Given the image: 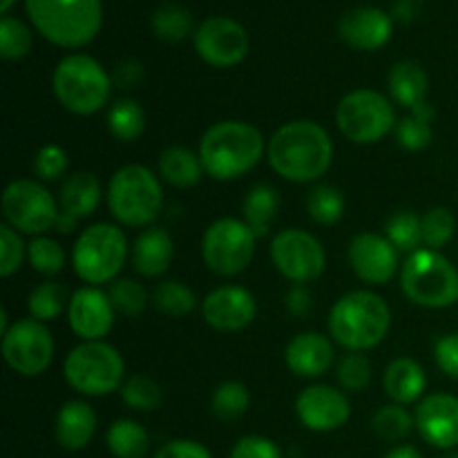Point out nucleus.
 I'll use <instances>...</instances> for the list:
<instances>
[{
    "label": "nucleus",
    "instance_id": "4468645a",
    "mask_svg": "<svg viewBox=\"0 0 458 458\" xmlns=\"http://www.w3.org/2000/svg\"><path fill=\"white\" fill-rule=\"evenodd\" d=\"M271 259L277 271L293 284H307L325 273V246L302 228L280 231L271 242Z\"/></svg>",
    "mask_w": 458,
    "mask_h": 458
},
{
    "label": "nucleus",
    "instance_id": "0eeeda50",
    "mask_svg": "<svg viewBox=\"0 0 458 458\" xmlns=\"http://www.w3.org/2000/svg\"><path fill=\"white\" fill-rule=\"evenodd\" d=\"M403 293L423 309H447L458 302V271L438 250L419 249L401 273Z\"/></svg>",
    "mask_w": 458,
    "mask_h": 458
},
{
    "label": "nucleus",
    "instance_id": "b1692460",
    "mask_svg": "<svg viewBox=\"0 0 458 458\" xmlns=\"http://www.w3.org/2000/svg\"><path fill=\"white\" fill-rule=\"evenodd\" d=\"M174 258V242L164 228H148L139 233L132 246V267L143 277H159L170 268Z\"/></svg>",
    "mask_w": 458,
    "mask_h": 458
},
{
    "label": "nucleus",
    "instance_id": "cd10ccee",
    "mask_svg": "<svg viewBox=\"0 0 458 458\" xmlns=\"http://www.w3.org/2000/svg\"><path fill=\"white\" fill-rule=\"evenodd\" d=\"M159 177L174 188H192L201 182L204 165L199 155L183 146L165 148L159 155Z\"/></svg>",
    "mask_w": 458,
    "mask_h": 458
},
{
    "label": "nucleus",
    "instance_id": "c756f323",
    "mask_svg": "<svg viewBox=\"0 0 458 458\" xmlns=\"http://www.w3.org/2000/svg\"><path fill=\"white\" fill-rule=\"evenodd\" d=\"M106 443L114 458H143L150 450V437L146 428L130 419L114 420L107 429Z\"/></svg>",
    "mask_w": 458,
    "mask_h": 458
},
{
    "label": "nucleus",
    "instance_id": "6ab92c4d",
    "mask_svg": "<svg viewBox=\"0 0 458 458\" xmlns=\"http://www.w3.org/2000/svg\"><path fill=\"white\" fill-rule=\"evenodd\" d=\"M255 313H258V302L244 286H219L210 291L201 302V316L206 325L226 334L246 329L255 320Z\"/></svg>",
    "mask_w": 458,
    "mask_h": 458
},
{
    "label": "nucleus",
    "instance_id": "09e8293b",
    "mask_svg": "<svg viewBox=\"0 0 458 458\" xmlns=\"http://www.w3.org/2000/svg\"><path fill=\"white\" fill-rule=\"evenodd\" d=\"M231 458H284L280 447L264 437H244L233 445Z\"/></svg>",
    "mask_w": 458,
    "mask_h": 458
},
{
    "label": "nucleus",
    "instance_id": "4d7b16f0",
    "mask_svg": "<svg viewBox=\"0 0 458 458\" xmlns=\"http://www.w3.org/2000/svg\"><path fill=\"white\" fill-rule=\"evenodd\" d=\"M385 458H423L420 456V452L416 450L414 445H398L394 447V450H389Z\"/></svg>",
    "mask_w": 458,
    "mask_h": 458
},
{
    "label": "nucleus",
    "instance_id": "aec40b11",
    "mask_svg": "<svg viewBox=\"0 0 458 458\" xmlns=\"http://www.w3.org/2000/svg\"><path fill=\"white\" fill-rule=\"evenodd\" d=\"M414 420L429 445L441 450L458 445V398L452 394H429L420 401Z\"/></svg>",
    "mask_w": 458,
    "mask_h": 458
},
{
    "label": "nucleus",
    "instance_id": "5701e85b",
    "mask_svg": "<svg viewBox=\"0 0 458 458\" xmlns=\"http://www.w3.org/2000/svg\"><path fill=\"white\" fill-rule=\"evenodd\" d=\"M97 434V414L83 401H67L54 420V437L67 452H79L89 445Z\"/></svg>",
    "mask_w": 458,
    "mask_h": 458
},
{
    "label": "nucleus",
    "instance_id": "dca6fc26",
    "mask_svg": "<svg viewBox=\"0 0 458 458\" xmlns=\"http://www.w3.org/2000/svg\"><path fill=\"white\" fill-rule=\"evenodd\" d=\"M114 316L116 311L110 302V295L103 293L97 286L76 289L67 304L70 329L83 343H97V340L106 338L114 327Z\"/></svg>",
    "mask_w": 458,
    "mask_h": 458
},
{
    "label": "nucleus",
    "instance_id": "c03bdc74",
    "mask_svg": "<svg viewBox=\"0 0 458 458\" xmlns=\"http://www.w3.org/2000/svg\"><path fill=\"white\" fill-rule=\"evenodd\" d=\"M107 295H110L114 311L121 313V316L137 318L148 307V291L143 289L141 282L132 280V277L112 282Z\"/></svg>",
    "mask_w": 458,
    "mask_h": 458
},
{
    "label": "nucleus",
    "instance_id": "72a5a7b5",
    "mask_svg": "<svg viewBox=\"0 0 458 458\" xmlns=\"http://www.w3.org/2000/svg\"><path fill=\"white\" fill-rule=\"evenodd\" d=\"M152 307L168 318H183L197 307V295L182 282H161L152 291Z\"/></svg>",
    "mask_w": 458,
    "mask_h": 458
},
{
    "label": "nucleus",
    "instance_id": "1a4fd4ad",
    "mask_svg": "<svg viewBox=\"0 0 458 458\" xmlns=\"http://www.w3.org/2000/svg\"><path fill=\"white\" fill-rule=\"evenodd\" d=\"M128 258L125 233L114 224H94L85 228L72 250V264L81 280L88 286L112 282L123 268Z\"/></svg>",
    "mask_w": 458,
    "mask_h": 458
},
{
    "label": "nucleus",
    "instance_id": "7ed1b4c3",
    "mask_svg": "<svg viewBox=\"0 0 458 458\" xmlns=\"http://www.w3.org/2000/svg\"><path fill=\"white\" fill-rule=\"evenodd\" d=\"M392 327V311L380 295L352 291L331 307L329 334L349 352H367L383 343Z\"/></svg>",
    "mask_w": 458,
    "mask_h": 458
},
{
    "label": "nucleus",
    "instance_id": "a18cd8bd",
    "mask_svg": "<svg viewBox=\"0 0 458 458\" xmlns=\"http://www.w3.org/2000/svg\"><path fill=\"white\" fill-rule=\"evenodd\" d=\"M335 378L344 392H362L371 380V362L362 352H349L335 367Z\"/></svg>",
    "mask_w": 458,
    "mask_h": 458
},
{
    "label": "nucleus",
    "instance_id": "e433bc0d",
    "mask_svg": "<svg viewBox=\"0 0 458 458\" xmlns=\"http://www.w3.org/2000/svg\"><path fill=\"white\" fill-rule=\"evenodd\" d=\"M65 304H70V300H67L65 289L61 284H56V282H43L27 298L30 316L40 322L56 320L63 313V309H65Z\"/></svg>",
    "mask_w": 458,
    "mask_h": 458
},
{
    "label": "nucleus",
    "instance_id": "58836bf2",
    "mask_svg": "<svg viewBox=\"0 0 458 458\" xmlns=\"http://www.w3.org/2000/svg\"><path fill=\"white\" fill-rule=\"evenodd\" d=\"M121 398L130 410L152 411L164 401V392H161V385L148 374H134L121 387Z\"/></svg>",
    "mask_w": 458,
    "mask_h": 458
},
{
    "label": "nucleus",
    "instance_id": "2eb2a0df",
    "mask_svg": "<svg viewBox=\"0 0 458 458\" xmlns=\"http://www.w3.org/2000/svg\"><path fill=\"white\" fill-rule=\"evenodd\" d=\"M195 49L208 65L226 70L244 61L249 54V31L228 16L206 18L195 31Z\"/></svg>",
    "mask_w": 458,
    "mask_h": 458
},
{
    "label": "nucleus",
    "instance_id": "de8ad7c7",
    "mask_svg": "<svg viewBox=\"0 0 458 458\" xmlns=\"http://www.w3.org/2000/svg\"><path fill=\"white\" fill-rule=\"evenodd\" d=\"M27 258V249L22 244L18 231H13L9 224L0 226V276L9 277L22 267V259Z\"/></svg>",
    "mask_w": 458,
    "mask_h": 458
},
{
    "label": "nucleus",
    "instance_id": "a19ab883",
    "mask_svg": "<svg viewBox=\"0 0 458 458\" xmlns=\"http://www.w3.org/2000/svg\"><path fill=\"white\" fill-rule=\"evenodd\" d=\"M371 428L385 441H403L405 437H410L411 428H416V420L411 419L405 407L394 403V405H385L376 411L371 419Z\"/></svg>",
    "mask_w": 458,
    "mask_h": 458
},
{
    "label": "nucleus",
    "instance_id": "603ef678",
    "mask_svg": "<svg viewBox=\"0 0 458 458\" xmlns=\"http://www.w3.org/2000/svg\"><path fill=\"white\" fill-rule=\"evenodd\" d=\"M284 307H286V311L295 318L309 316L313 309V295H311V291L307 289V284L291 286L289 293H286V298H284Z\"/></svg>",
    "mask_w": 458,
    "mask_h": 458
},
{
    "label": "nucleus",
    "instance_id": "f704fd0d",
    "mask_svg": "<svg viewBox=\"0 0 458 458\" xmlns=\"http://www.w3.org/2000/svg\"><path fill=\"white\" fill-rule=\"evenodd\" d=\"M250 405V394L249 387L244 383H237V380H228L222 383L213 392L210 398V410L217 416L219 420H237L246 414Z\"/></svg>",
    "mask_w": 458,
    "mask_h": 458
},
{
    "label": "nucleus",
    "instance_id": "ddd939ff",
    "mask_svg": "<svg viewBox=\"0 0 458 458\" xmlns=\"http://www.w3.org/2000/svg\"><path fill=\"white\" fill-rule=\"evenodd\" d=\"M3 358L16 374L40 376L54 360V338L45 322L16 320L3 335Z\"/></svg>",
    "mask_w": 458,
    "mask_h": 458
},
{
    "label": "nucleus",
    "instance_id": "ea45409f",
    "mask_svg": "<svg viewBox=\"0 0 458 458\" xmlns=\"http://www.w3.org/2000/svg\"><path fill=\"white\" fill-rule=\"evenodd\" d=\"M456 219L452 210L437 206L429 208L428 213L420 217V240H423L425 249L438 250L454 237Z\"/></svg>",
    "mask_w": 458,
    "mask_h": 458
},
{
    "label": "nucleus",
    "instance_id": "412c9836",
    "mask_svg": "<svg viewBox=\"0 0 458 458\" xmlns=\"http://www.w3.org/2000/svg\"><path fill=\"white\" fill-rule=\"evenodd\" d=\"M392 16L378 7L349 9L338 22L340 38L356 49H380L392 36Z\"/></svg>",
    "mask_w": 458,
    "mask_h": 458
},
{
    "label": "nucleus",
    "instance_id": "9d476101",
    "mask_svg": "<svg viewBox=\"0 0 458 458\" xmlns=\"http://www.w3.org/2000/svg\"><path fill=\"white\" fill-rule=\"evenodd\" d=\"M338 130L358 146H371L396 130V110L385 94L376 89H353L343 97L335 110Z\"/></svg>",
    "mask_w": 458,
    "mask_h": 458
},
{
    "label": "nucleus",
    "instance_id": "f8f14e48",
    "mask_svg": "<svg viewBox=\"0 0 458 458\" xmlns=\"http://www.w3.org/2000/svg\"><path fill=\"white\" fill-rule=\"evenodd\" d=\"M58 204L52 192L36 179H13L3 192L4 224L25 235H45L56 226Z\"/></svg>",
    "mask_w": 458,
    "mask_h": 458
},
{
    "label": "nucleus",
    "instance_id": "5fc2aeb1",
    "mask_svg": "<svg viewBox=\"0 0 458 458\" xmlns=\"http://www.w3.org/2000/svg\"><path fill=\"white\" fill-rule=\"evenodd\" d=\"M420 13V0H396L392 7V16L403 22L414 21Z\"/></svg>",
    "mask_w": 458,
    "mask_h": 458
},
{
    "label": "nucleus",
    "instance_id": "864d4df0",
    "mask_svg": "<svg viewBox=\"0 0 458 458\" xmlns=\"http://www.w3.org/2000/svg\"><path fill=\"white\" fill-rule=\"evenodd\" d=\"M143 79V65L134 58H125L119 65L114 67V74H112V83H116L123 89H132L141 83Z\"/></svg>",
    "mask_w": 458,
    "mask_h": 458
},
{
    "label": "nucleus",
    "instance_id": "2f4dec72",
    "mask_svg": "<svg viewBox=\"0 0 458 458\" xmlns=\"http://www.w3.org/2000/svg\"><path fill=\"white\" fill-rule=\"evenodd\" d=\"M432 121H434V107L428 101L420 106L411 107V114L398 121L396 125V139L401 148L410 152H419L432 143Z\"/></svg>",
    "mask_w": 458,
    "mask_h": 458
},
{
    "label": "nucleus",
    "instance_id": "9b49d317",
    "mask_svg": "<svg viewBox=\"0 0 458 458\" xmlns=\"http://www.w3.org/2000/svg\"><path fill=\"white\" fill-rule=\"evenodd\" d=\"M258 235L249 228L244 219L222 217L210 224L201 240V255L206 267L224 277L246 271L255 255Z\"/></svg>",
    "mask_w": 458,
    "mask_h": 458
},
{
    "label": "nucleus",
    "instance_id": "6e6552de",
    "mask_svg": "<svg viewBox=\"0 0 458 458\" xmlns=\"http://www.w3.org/2000/svg\"><path fill=\"white\" fill-rule=\"evenodd\" d=\"M63 376L67 385L83 396H107L123 387L125 365L112 344L103 340L81 343L67 353Z\"/></svg>",
    "mask_w": 458,
    "mask_h": 458
},
{
    "label": "nucleus",
    "instance_id": "3c124183",
    "mask_svg": "<svg viewBox=\"0 0 458 458\" xmlns=\"http://www.w3.org/2000/svg\"><path fill=\"white\" fill-rule=\"evenodd\" d=\"M155 458H213V456H210V452L206 450L201 443L179 438V441L165 443V445L157 452Z\"/></svg>",
    "mask_w": 458,
    "mask_h": 458
},
{
    "label": "nucleus",
    "instance_id": "4be33fe9",
    "mask_svg": "<svg viewBox=\"0 0 458 458\" xmlns=\"http://www.w3.org/2000/svg\"><path fill=\"white\" fill-rule=\"evenodd\" d=\"M334 344L327 335L316 331H304L291 338L284 349L286 367L300 378H318L334 365Z\"/></svg>",
    "mask_w": 458,
    "mask_h": 458
},
{
    "label": "nucleus",
    "instance_id": "bb28decb",
    "mask_svg": "<svg viewBox=\"0 0 458 458\" xmlns=\"http://www.w3.org/2000/svg\"><path fill=\"white\" fill-rule=\"evenodd\" d=\"M389 94L394 101L403 107H416L425 103L428 97L429 79L423 67L416 61H401L389 70L387 76Z\"/></svg>",
    "mask_w": 458,
    "mask_h": 458
},
{
    "label": "nucleus",
    "instance_id": "13d9d810",
    "mask_svg": "<svg viewBox=\"0 0 458 458\" xmlns=\"http://www.w3.org/2000/svg\"><path fill=\"white\" fill-rule=\"evenodd\" d=\"M12 4H13V0H3V3H0V9H3V12H7Z\"/></svg>",
    "mask_w": 458,
    "mask_h": 458
},
{
    "label": "nucleus",
    "instance_id": "a878e982",
    "mask_svg": "<svg viewBox=\"0 0 458 458\" xmlns=\"http://www.w3.org/2000/svg\"><path fill=\"white\" fill-rule=\"evenodd\" d=\"M101 182L92 173H76L65 179L58 192V204L63 213L76 219H85L98 208L101 201Z\"/></svg>",
    "mask_w": 458,
    "mask_h": 458
},
{
    "label": "nucleus",
    "instance_id": "6e6d98bb",
    "mask_svg": "<svg viewBox=\"0 0 458 458\" xmlns=\"http://www.w3.org/2000/svg\"><path fill=\"white\" fill-rule=\"evenodd\" d=\"M79 222L81 219H76V217H72V215H67V213H58V219H56V231L58 233H63V235H67V233H72V231H76V226H79Z\"/></svg>",
    "mask_w": 458,
    "mask_h": 458
},
{
    "label": "nucleus",
    "instance_id": "f03ea898",
    "mask_svg": "<svg viewBox=\"0 0 458 458\" xmlns=\"http://www.w3.org/2000/svg\"><path fill=\"white\" fill-rule=\"evenodd\" d=\"M267 141L253 123L219 121L210 125L199 141V159L204 173L217 182L244 177L262 161Z\"/></svg>",
    "mask_w": 458,
    "mask_h": 458
},
{
    "label": "nucleus",
    "instance_id": "49530a36",
    "mask_svg": "<svg viewBox=\"0 0 458 458\" xmlns=\"http://www.w3.org/2000/svg\"><path fill=\"white\" fill-rule=\"evenodd\" d=\"M70 157L56 143H45L34 157V173L40 182H56L67 173Z\"/></svg>",
    "mask_w": 458,
    "mask_h": 458
},
{
    "label": "nucleus",
    "instance_id": "f257e3e1",
    "mask_svg": "<svg viewBox=\"0 0 458 458\" xmlns=\"http://www.w3.org/2000/svg\"><path fill=\"white\" fill-rule=\"evenodd\" d=\"M267 155L271 168L286 182L311 183L329 170L334 161V143L320 123L298 119L273 132Z\"/></svg>",
    "mask_w": 458,
    "mask_h": 458
},
{
    "label": "nucleus",
    "instance_id": "39448f33",
    "mask_svg": "<svg viewBox=\"0 0 458 458\" xmlns=\"http://www.w3.org/2000/svg\"><path fill=\"white\" fill-rule=\"evenodd\" d=\"M164 206L159 177L139 164L123 165L107 183V208L112 217L130 228H143L157 219Z\"/></svg>",
    "mask_w": 458,
    "mask_h": 458
},
{
    "label": "nucleus",
    "instance_id": "4c0bfd02",
    "mask_svg": "<svg viewBox=\"0 0 458 458\" xmlns=\"http://www.w3.org/2000/svg\"><path fill=\"white\" fill-rule=\"evenodd\" d=\"M307 210L311 219L320 226H331L340 222L344 215V197L338 188L334 186H316L307 197Z\"/></svg>",
    "mask_w": 458,
    "mask_h": 458
},
{
    "label": "nucleus",
    "instance_id": "79ce46f5",
    "mask_svg": "<svg viewBox=\"0 0 458 458\" xmlns=\"http://www.w3.org/2000/svg\"><path fill=\"white\" fill-rule=\"evenodd\" d=\"M27 259L31 268L40 276H56L65 267V250L56 240L47 235H38L27 246Z\"/></svg>",
    "mask_w": 458,
    "mask_h": 458
},
{
    "label": "nucleus",
    "instance_id": "7c9ffc66",
    "mask_svg": "<svg viewBox=\"0 0 458 458\" xmlns=\"http://www.w3.org/2000/svg\"><path fill=\"white\" fill-rule=\"evenodd\" d=\"M106 121L112 137L125 143L139 139L146 130V112L134 98H119L114 106H110Z\"/></svg>",
    "mask_w": 458,
    "mask_h": 458
},
{
    "label": "nucleus",
    "instance_id": "473e14b6",
    "mask_svg": "<svg viewBox=\"0 0 458 458\" xmlns=\"http://www.w3.org/2000/svg\"><path fill=\"white\" fill-rule=\"evenodd\" d=\"M152 31L165 43H179L192 31V16L177 3H164L152 13Z\"/></svg>",
    "mask_w": 458,
    "mask_h": 458
},
{
    "label": "nucleus",
    "instance_id": "c9c22d12",
    "mask_svg": "<svg viewBox=\"0 0 458 458\" xmlns=\"http://www.w3.org/2000/svg\"><path fill=\"white\" fill-rule=\"evenodd\" d=\"M385 237L396 246L398 253H414L423 244L420 217L414 210H398L385 224Z\"/></svg>",
    "mask_w": 458,
    "mask_h": 458
},
{
    "label": "nucleus",
    "instance_id": "393cba45",
    "mask_svg": "<svg viewBox=\"0 0 458 458\" xmlns=\"http://www.w3.org/2000/svg\"><path fill=\"white\" fill-rule=\"evenodd\" d=\"M385 392L398 405H410L416 403L428 389V376L425 369L414 358H396L385 369Z\"/></svg>",
    "mask_w": 458,
    "mask_h": 458
},
{
    "label": "nucleus",
    "instance_id": "f3484780",
    "mask_svg": "<svg viewBox=\"0 0 458 458\" xmlns=\"http://www.w3.org/2000/svg\"><path fill=\"white\" fill-rule=\"evenodd\" d=\"M347 258L352 264V271L365 284H387L398 271L396 246L385 235H376V233H360V235L353 237L349 242Z\"/></svg>",
    "mask_w": 458,
    "mask_h": 458
},
{
    "label": "nucleus",
    "instance_id": "20e7f679",
    "mask_svg": "<svg viewBox=\"0 0 458 458\" xmlns=\"http://www.w3.org/2000/svg\"><path fill=\"white\" fill-rule=\"evenodd\" d=\"M36 30L61 47H83L103 22L101 0H25Z\"/></svg>",
    "mask_w": 458,
    "mask_h": 458
},
{
    "label": "nucleus",
    "instance_id": "8fccbe9b",
    "mask_svg": "<svg viewBox=\"0 0 458 458\" xmlns=\"http://www.w3.org/2000/svg\"><path fill=\"white\" fill-rule=\"evenodd\" d=\"M434 358L443 374L458 378V334L441 335L434 347Z\"/></svg>",
    "mask_w": 458,
    "mask_h": 458
},
{
    "label": "nucleus",
    "instance_id": "c85d7f7f",
    "mask_svg": "<svg viewBox=\"0 0 458 458\" xmlns=\"http://www.w3.org/2000/svg\"><path fill=\"white\" fill-rule=\"evenodd\" d=\"M277 208H280V195L268 183H258L250 188L242 204V219L249 224L250 231L258 237H264L276 219Z\"/></svg>",
    "mask_w": 458,
    "mask_h": 458
},
{
    "label": "nucleus",
    "instance_id": "37998d69",
    "mask_svg": "<svg viewBox=\"0 0 458 458\" xmlns=\"http://www.w3.org/2000/svg\"><path fill=\"white\" fill-rule=\"evenodd\" d=\"M31 31L22 21L12 16L0 18V56L21 61L31 52Z\"/></svg>",
    "mask_w": 458,
    "mask_h": 458
},
{
    "label": "nucleus",
    "instance_id": "a211bd4d",
    "mask_svg": "<svg viewBox=\"0 0 458 458\" xmlns=\"http://www.w3.org/2000/svg\"><path fill=\"white\" fill-rule=\"evenodd\" d=\"M295 414L300 423L311 432H334L352 416V405L340 389L329 385L307 387L295 401Z\"/></svg>",
    "mask_w": 458,
    "mask_h": 458
},
{
    "label": "nucleus",
    "instance_id": "423d86ee",
    "mask_svg": "<svg viewBox=\"0 0 458 458\" xmlns=\"http://www.w3.org/2000/svg\"><path fill=\"white\" fill-rule=\"evenodd\" d=\"M112 76L103 70L97 58L88 54H72L56 65L52 76V89L56 101L67 112L79 116L103 110L110 98Z\"/></svg>",
    "mask_w": 458,
    "mask_h": 458
}]
</instances>
